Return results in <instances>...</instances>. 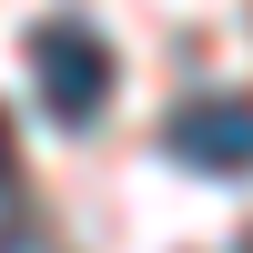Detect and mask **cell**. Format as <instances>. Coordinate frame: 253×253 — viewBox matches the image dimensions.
Masks as SVG:
<instances>
[{
	"label": "cell",
	"instance_id": "7a4b0ae2",
	"mask_svg": "<svg viewBox=\"0 0 253 253\" xmlns=\"http://www.w3.org/2000/svg\"><path fill=\"white\" fill-rule=\"evenodd\" d=\"M162 142L193 172H253V91H193L162 122Z\"/></svg>",
	"mask_w": 253,
	"mask_h": 253
},
{
	"label": "cell",
	"instance_id": "5b68a950",
	"mask_svg": "<svg viewBox=\"0 0 253 253\" xmlns=\"http://www.w3.org/2000/svg\"><path fill=\"white\" fill-rule=\"evenodd\" d=\"M243 253H253V243H243Z\"/></svg>",
	"mask_w": 253,
	"mask_h": 253
},
{
	"label": "cell",
	"instance_id": "6da1fadb",
	"mask_svg": "<svg viewBox=\"0 0 253 253\" xmlns=\"http://www.w3.org/2000/svg\"><path fill=\"white\" fill-rule=\"evenodd\" d=\"M31 81H41V112L61 122V132H91L101 122V101H112V81H122V61H112V41L91 31V20H41L31 31Z\"/></svg>",
	"mask_w": 253,
	"mask_h": 253
},
{
	"label": "cell",
	"instance_id": "277c9868",
	"mask_svg": "<svg viewBox=\"0 0 253 253\" xmlns=\"http://www.w3.org/2000/svg\"><path fill=\"white\" fill-rule=\"evenodd\" d=\"M20 182V152H10V122H0V193Z\"/></svg>",
	"mask_w": 253,
	"mask_h": 253
},
{
	"label": "cell",
	"instance_id": "3957f363",
	"mask_svg": "<svg viewBox=\"0 0 253 253\" xmlns=\"http://www.w3.org/2000/svg\"><path fill=\"white\" fill-rule=\"evenodd\" d=\"M0 253H51V233H31V223H10V233H0Z\"/></svg>",
	"mask_w": 253,
	"mask_h": 253
}]
</instances>
